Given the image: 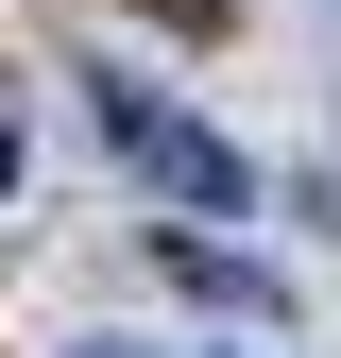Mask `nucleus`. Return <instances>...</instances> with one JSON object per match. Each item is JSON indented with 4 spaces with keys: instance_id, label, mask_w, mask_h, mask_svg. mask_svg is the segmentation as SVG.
Instances as JSON below:
<instances>
[{
    "instance_id": "nucleus-1",
    "label": "nucleus",
    "mask_w": 341,
    "mask_h": 358,
    "mask_svg": "<svg viewBox=\"0 0 341 358\" xmlns=\"http://www.w3.org/2000/svg\"><path fill=\"white\" fill-rule=\"evenodd\" d=\"M85 120H103V154H119V171H154L188 222H239V205H256V154L222 137V120H188L170 85H137V69H85Z\"/></svg>"
},
{
    "instance_id": "nucleus-2",
    "label": "nucleus",
    "mask_w": 341,
    "mask_h": 358,
    "mask_svg": "<svg viewBox=\"0 0 341 358\" xmlns=\"http://www.w3.org/2000/svg\"><path fill=\"white\" fill-rule=\"evenodd\" d=\"M170 290H205V307H256V324H273V273H256V256H222V239H205V222H170Z\"/></svg>"
},
{
    "instance_id": "nucleus-3",
    "label": "nucleus",
    "mask_w": 341,
    "mask_h": 358,
    "mask_svg": "<svg viewBox=\"0 0 341 358\" xmlns=\"http://www.w3.org/2000/svg\"><path fill=\"white\" fill-rule=\"evenodd\" d=\"M137 17H170V34H239V0H137Z\"/></svg>"
},
{
    "instance_id": "nucleus-4",
    "label": "nucleus",
    "mask_w": 341,
    "mask_h": 358,
    "mask_svg": "<svg viewBox=\"0 0 341 358\" xmlns=\"http://www.w3.org/2000/svg\"><path fill=\"white\" fill-rule=\"evenodd\" d=\"M0 205H17V120H0Z\"/></svg>"
}]
</instances>
